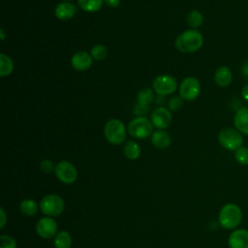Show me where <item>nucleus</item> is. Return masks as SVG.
<instances>
[{
    "label": "nucleus",
    "mask_w": 248,
    "mask_h": 248,
    "mask_svg": "<svg viewBox=\"0 0 248 248\" xmlns=\"http://www.w3.org/2000/svg\"><path fill=\"white\" fill-rule=\"evenodd\" d=\"M203 45V36L197 29H188L180 33L174 42L176 50L181 53H194Z\"/></svg>",
    "instance_id": "f257e3e1"
},
{
    "label": "nucleus",
    "mask_w": 248,
    "mask_h": 248,
    "mask_svg": "<svg viewBox=\"0 0 248 248\" xmlns=\"http://www.w3.org/2000/svg\"><path fill=\"white\" fill-rule=\"evenodd\" d=\"M242 221V211L235 203H227L219 211V226L226 230H233L239 226Z\"/></svg>",
    "instance_id": "f03ea898"
},
{
    "label": "nucleus",
    "mask_w": 248,
    "mask_h": 248,
    "mask_svg": "<svg viewBox=\"0 0 248 248\" xmlns=\"http://www.w3.org/2000/svg\"><path fill=\"white\" fill-rule=\"evenodd\" d=\"M104 135L109 143L113 145L122 144L126 140V127L120 119L111 118L105 124Z\"/></svg>",
    "instance_id": "7ed1b4c3"
},
{
    "label": "nucleus",
    "mask_w": 248,
    "mask_h": 248,
    "mask_svg": "<svg viewBox=\"0 0 248 248\" xmlns=\"http://www.w3.org/2000/svg\"><path fill=\"white\" fill-rule=\"evenodd\" d=\"M153 127L151 120L144 116H137L129 122L127 131L133 138L143 140L152 135Z\"/></svg>",
    "instance_id": "20e7f679"
},
{
    "label": "nucleus",
    "mask_w": 248,
    "mask_h": 248,
    "mask_svg": "<svg viewBox=\"0 0 248 248\" xmlns=\"http://www.w3.org/2000/svg\"><path fill=\"white\" fill-rule=\"evenodd\" d=\"M218 141L225 149L236 151L243 144V137L234 128H225L219 132Z\"/></svg>",
    "instance_id": "39448f33"
},
{
    "label": "nucleus",
    "mask_w": 248,
    "mask_h": 248,
    "mask_svg": "<svg viewBox=\"0 0 248 248\" xmlns=\"http://www.w3.org/2000/svg\"><path fill=\"white\" fill-rule=\"evenodd\" d=\"M40 209L43 214L47 217L59 216L65 207L63 199L56 194H49L45 196L40 202Z\"/></svg>",
    "instance_id": "423d86ee"
},
{
    "label": "nucleus",
    "mask_w": 248,
    "mask_h": 248,
    "mask_svg": "<svg viewBox=\"0 0 248 248\" xmlns=\"http://www.w3.org/2000/svg\"><path fill=\"white\" fill-rule=\"evenodd\" d=\"M152 89L160 96L170 95L177 89V81L170 75H159L152 81Z\"/></svg>",
    "instance_id": "0eeeda50"
},
{
    "label": "nucleus",
    "mask_w": 248,
    "mask_h": 248,
    "mask_svg": "<svg viewBox=\"0 0 248 248\" xmlns=\"http://www.w3.org/2000/svg\"><path fill=\"white\" fill-rule=\"evenodd\" d=\"M179 96L184 101H194L201 93V83L195 77H187L179 84Z\"/></svg>",
    "instance_id": "6e6552de"
},
{
    "label": "nucleus",
    "mask_w": 248,
    "mask_h": 248,
    "mask_svg": "<svg viewBox=\"0 0 248 248\" xmlns=\"http://www.w3.org/2000/svg\"><path fill=\"white\" fill-rule=\"evenodd\" d=\"M54 173L58 180L64 184H72L78 178V170L76 167L66 160H62L55 165Z\"/></svg>",
    "instance_id": "1a4fd4ad"
},
{
    "label": "nucleus",
    "mask_w": 248,
    "mask_h": 248,
    "mask_svg": "<svg viewBox=\"0 0 248 248\" xmlns=\"http://www.w3.org/2000/svg\"><path fill=\"white\" fill-rule=\"evenodd\" d=\"M150 120L157 130H166L172 122V114L168 108L158 107L152 111Z\"/></svg>",
    "instance_id": "9d476101"
},
{
    "label": "nucleus",
    "mask_w": 248,
    "mask_h": 248,
    "mask_svg": "<svg viewBox=\"0 0 248 248\" xmlns=\"http://www.w3.org/2000/svg\"><path fill=\"white\" fill-rule=\"evenodd\" d=\"M36 232L42 238H52L57 233V223L51 217H43L36 224Z\"/></svg>",
    "instance_id": "9b49d317"
},
{
    "label": "nucleus",
    "mask_w": 248,
    "mask_h": 248,
    "mask_svg": "<svg viewBox=\"0 0 248 248\" xmlns=\"http://www.w3.org/2000/svg\"><path fill=\"white\" fill-rule=\"evenodd\" d=\"M93 58L89 52L85 50H79L73 54L71 58L72 67L78 72H84L91 68Z\"/></svg>",
    "instance_id": "f8f14e48"
},
{
    "label": "nucleus",
    "mask_w": 248,
    "mask_h": 248,
    "mask_svg": "<svg viewBox=\"0 0 248 248\" xmlns=\"http://www.w3.org/2000/svg\"><path fill=\"white\" fill-rule=\"evenodd\" d=\"M229 248H248V230L236 229L228 238Z\"/></svg>",
    "instance_id": "ddd939ff"
},
{
    "label": "nucleus",
    "mask_w": 248,
    "mask_h": 248,
    "mask_svg": "<svg viewBox=\"0 0 248 248\" xmlns=\"http://www.w3.org/2000/svg\"><path fill=\"white\" fill-rule=\"evenodd\" d=\"M78 10L75 4H73L72 2H63L61 1L60 3H58L54 9V15L55 16L60 19V20H70L72 19L76 14H77Z\"/></svg>",
    "instance_id": "4468645a"
},
{
    "label": "nucleus",
    "mask_w": 248,
    "mask_h": 248,
    "mask_svg": "<svg viewBox=\"0 0 248 248\" xmlns=\"http://www.w3.org/2000/svg\"><path fill=\"white\" fill-rule=\"evenodd\" d=\"M233 125L241 134L248 136V108H241L235 112Z\"/></svg>",
    "instance_id": "2eb2a0df"
},
{
    "label": "nucleus",
    "mask_w": 248,
    "mask_h": 248,
    "mask_svg": "<svg viewBox=\"0 0 248 248\" xmlns=\"http://www.w3.org/2000/svg\"><path fill=\"white\" fill-rule=\"evenodd\" d=\"M232 74L228 66H220L214 74V81L220 87H227L232 83Z\"/></svg>",
    "instance_id": "dca6fc26"
},
{
    "label": "nucleus",
    "mask_w": 248,
    "mask_h": 248,
    "mask_svg": "<svg viewBox=\"0 0 248 248\" xmlns=\"http://www.w3.org/2000/svg\"><path fill=\"white\" fill-rule=\"evenodd\" d=\"M170 136L165 130H157L151 135V143L159 149H165L169 147L170 145Z\"/></svg>",
    "instance_id": "f3484780"
},
{
    "label": "nucleus",
    "mask_w": 248,
    "mask_h": 248,
    "mask_svg": "<svg viewBox=\"0 0 248 248\" xmlns=\"http://www.w3.org/2000/svg\"><path fill=\"white\" fill-rule=\"evenodd\" d=\"M14 71V62L6 53H0V77L5 78L10 76Z\"/></svg>",
    "instance_id": "a211bd4d"
},
{
    "label": "nucleus",
    "mask_w": 248,
    "mask_h": 248,
    "mask_svg": "<svg viewBox=\"0 0 248 248\" xmlns=\"http://www.w3.org/2000/svg\"><path fill=\"white\" fill-rule=\"evenodd\" d=\"M123 153L127 159L137 160L140 155V147L138 142L134 140H129L124 144Z\"/></svg>",
    "instance_id": "6ab92c4d"
},
{
    "label": "nucleus",
    "mask_w": 248,
    "mask_h": 248,
    "mask_svg": "<svg viewBox=\"0 0 248 248\" xmlns=\"http://www.w3.org/2000/svg\"><path fill=\"white\" fill-rule=\"evenodd\" d=\"M53 244L55 248H71L72 236L67 231H61L54 236Z\"/></svg>",
    "instance_id": "aec40b11"
},
{
    "label": "nucleus",
    "mask_w": 248,
    "mask_h": 248,
    "mask_svg": "<svg viewBox=\"0 0 248 248\" xmlns=\"http://www.w3.org/2000/svg\"><path fill=\"white\" fill-rule=\"evenodd\" d=\"M154 100V90L148 87L141 88L137 94V104L147 107Z\"/></svg>",
    "instance_id": "412c9836"
},
{
    "label": "nucleus",
    "mask_w": 248,
    "mask_h": 248,
    "mask_svg": "<svg viewBox=\"0 0 248 248\" xmlns=\"http://www.w3.org/2000/svg\"><path fill=\"white\" fill-rule=\"evenodd\" d=\"M37 202L32 199H25L19 203V210L25 216H34L39 209Z\"/></svg>",
    "instance_id": "4be33fe9"
},
{
    "label": "nucleus",
    "mask_w": 248,
    "mask_h": 248,
    "mask_svg": "<svg viewBox=\"0 0 248 248\" xmlns=\"http://www.w3.org/2000/svg\"><path fill=\"white\" fill-rule=\"evenodd\" d=\"M78 4L84 12L96 13L103 7L104 0H78Z\"/></svg>",
    "instance_id": "5701e85b"
},
{
    "label": "nucleus",
    "mask_w": 248,
    "mask_h": 248,
    "mask_svg": "<svg viewBox=\"0 0 248 248\" xmlns=\"http://www.w3.org/2000/svg\"><path fill=\"white\" fill-rule=\"evenodd\" d=\"M186 21L192 29H197L203 23V16L200 11L192 10L187 15Z\"/></svg>",
    "instance_id": "b1692460"
},
{
    "label": "nucleus",
    "mask_w": 248,
    "mask_h": 248,
    "mask_svg": "<svg viewBox=\"0 0 248 248\" xmlns=\"http://www.w3.org/2000/svg\"><path fill=\"white\" fill-rule=\"evenodd\" d=\"M89 53L92 56L93 60L102 61V60H105L107 58L108 51V48L105 45L97 44V45H95L91 47Z\"/></svg>",
    "instance_id": "393cba45"
},
{
    "label": "nucleus",
    "mask_w": 248,
    "mask_h": 248,
    "mask_svg": "<svg viewBox=\"0 0 248 248\" xmlns=\"http://www.w3.org/2000/svg\"><path fill=\"white\" fill-rule=\"evenodd\" d=\"M236 162L240 165H248V147L241 146L234 153Z\"/></svg>",
    "instance_id": "a878e982"
},
{
    "label": "nucleus",
    "mask_w": 248,
    "mask_h": 248,
    "mask_svg": "<svg viewBox=\"0 0 248 248\" xmlns=\"http://www.w3.org/2000/svg\"><path fill=\"white\" fill-rule=\"evenodd\" d=\"M183 101L184 100L180 96H173L169 101L168 108L170 111H176V110H178V109H180L182 108Z\"/></svg>",
    "instance_id": "bb28decb"
},
{
    "label": "nucleus",
    "mask_w": 248,
    "mask_h": 248,
    "mask_svg": "<svg viewBox=\"0 0 248 248\" xmlns=\"http://www.w3.org/2000/svg\"><path fill=\"white\" fill-rule=\"evenodd\" d=\"M0 248H16V240L7 234L0 236Z\"/></svg>",
    "instance_id": "cd10ccee"
},
{
    "label": "nucleus",
    "mask_w": 248,
    "mask_h": 248,
    "mask_svg": "<svg viewBox=\"0 0 248 248\" xmlns=\"http://www.w3.org/2000/svg\"><path fill=\"white\" fill-rule=\"evenodd\" d=\"M55 166L53 164V162L49 159H45L40 163V170L44 172V173H50L52 171H54Z\"/></svg>",
    "instance_id": "c85d7f7f"
},
{
    "label": "nucleus",
    "mask_w": 248,
    "mask_h": 248,
    "mask_svg": "<svg viewBox=\"0 0 248 248\" xmlns=\"http://www.w3.org/2000/svg\"><path fill=\"white\" fill-rule=\"evenodd\" d=\"M121 0H104V4H106L109 8H116L119 6Z\"/></svg>",
    "instance_id": "c756f323"
},
{
    "label": "nucleus",
    "mask_w": 248,
    "mask_h": 248,
    "mask_svg": "<svg viewBox=\"0 0 248 248\" xmlns=\"http://www.w3.org/2000/svg\"><path fill=\"white\" fill-rule=\"evenodd\" d=\"M240 72H241L242 76H243L246 79H248V60L245 61V62L241 65Z\"/></svg>",
    "instance_id": "7c9ffc66"
},
{
    "label": "nucleus",
    "mask_w": 248,
    "mask_h": 248,
    "mask_svg": "<svg viewBox=\"0 0 248 248\" xmlns=\"http://www.w3.org/2000/svg\"><path fill=\"white\" fill-rule=\"evenodd\" d=\"M0 213H1V222H0V229H3L6 225V221H7V217H6V213L4 208H0Z\"/></svg>",
    "instance_id": "2f4dec72"
},
{
    "label": "nucleus",
    "mask_w": 248,
    "mask_h": 248,
    "mask_svg": "<svg viewBox=\"0 0 248 248\" xmlns=\"http://www.w3.org/2000/svg\"><path fill=\"white\" fill-rule=\"evenodd\" d=\"M241 96L245 101L248 102V83L245 84L241 90Z\"/></svg>",
    "instance_id": "473e14b6"
},
{
    "label": "nucleus",
    "mask_w": 248,
    "mask_h": 248,
    "mask_svg": "<svg viewBox=\"0 0 248 248\" xmlns=\"http://www.w3.org/2000/svg\"><path fill=\"white\" fill-rule=\"evenodd\" d=\"M0 37H1V40H2V41L5 40V33H4V30H3V29H0Z\"/></svg>",
    "instance_id": "72a5a7b5"
},
{
    "label": "nucleus",
    "mask_w": 248,
    "mask_h": 248,
    "mask_svg": "<svg viewBox=\"0 0 248 248\" xmlns=\"http://www.w3.org/2000/svg\"><path fill=\"white\" fill-rule=\"evenodd\" d=\"M61 1H63V2H71L72 0H61Z\"/></svg>",
    "instance_id": "f704fd0d"
}]
</instances>
